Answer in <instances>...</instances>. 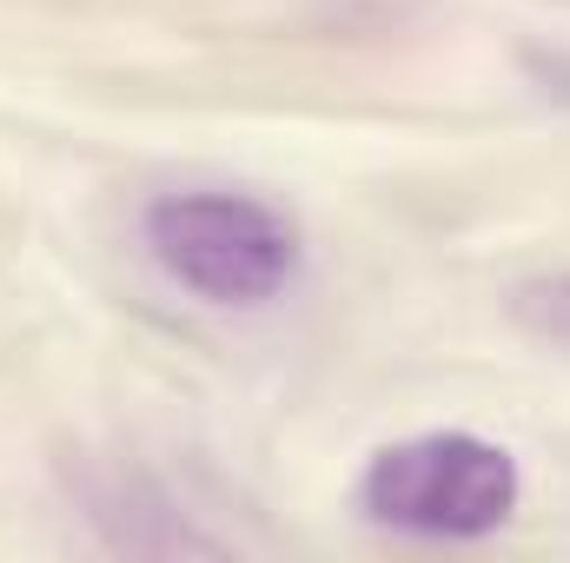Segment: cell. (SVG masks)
I'll use <instances>...</instances> for the list:
<instances>
[{
  "label": "cell",
  "instance_id": "cell-3",
  "mask_svg": "<svg viewBox=\"0 0 570 563\" xmlns=\"http://www.w3.org/2000/svg\"><path fill=\"white\" fill-rule=\"evenodd\" d=\"M518 325L531 332V338H544V345H558V352H570V273L564 279H538L518 292Z\"/></svg>",
  "mask_w": 570,
  "mask_h": 563
},
{
  "label": "cell",
  "instance_id": "cell-2",
  "mask_svg": "<svg viewBox=\"0 0 570 563\" xmlns=\"http://www.w3.org/2000/svg\"><path fill=\"white\" fill-rule=\"evenodd\" d=\"M146 253L206 305H273L292 292L305 239L253 192H166L146 206Z\"/></svg>",
  "mask_w": 570,
  "mask_h": 563
},
{
  "label": "cell",
  "instance_id": "cell-1",
  "mask_svg": "<svg viewBox=\"0 0 570 563\" xmlns=\"http://www.w3.org/2000/svg\"><path fill=\"white\" fill-rule=\"evenodd\" d=\"M518 497H524L518 457L478 431L399 437V444L372 451V464L358 477V511L379 531L444 537V544H471V537L504 531L518 517Z\"/></svg>",
  "mask_w": 570,
  "mask_h": 563
}]
</instances>
